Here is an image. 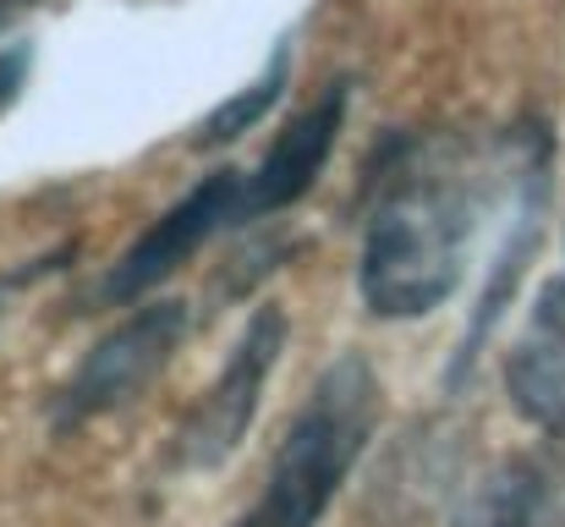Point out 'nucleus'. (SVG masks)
Segmentation results:
<instances>
[{"mask_svg": "<svg viewBox=\"0 0 565 527\" xmlns=\"http://www.w3.org/2000/svg\"><path fill=\"white\" fill-rule=\"evenodd\" d=\"M494 181V155L461 133H395L379 149L358 253V292L374 319H428L461 292Z\"/></svg>", "mask_w": 565, "mask_h": 527, "instance_id": "1", "label": "nucleus"}, {"mask_svg": "<svg viewBox=\"0 0 565 527\" xmlns=\"http://www.w3.org/2000/svg\"><path fill=\"white\" fill-rule=\"evenodd\" d=\"M379 373L363 351H341L313 390L302 396L297 418L286 423L258 500L231 527H319L352 467L363 462L379 429Z\"/></svg>", "mask_w": 565, "mask_h": 527, "instance_id": "2", "label": "nucleus"}, {"mask_svg": "<svg viewBox=\"0 0 565 527\" xmlns=\"http://www.w3.org/2000/svg\"><path fill=\"white\" fill-rule=\"evenodd\" d=\"M182 336H188V303L160 297V303L132 308L116 330H105L88 347V357L77 362V373L55 390L50 423L66 434V429H83L99 412L127 407L132 396H143L154 384V373H166V362L177 357Z\"/></svg>", "mask_w": 565, "mask_h": 527, "instance_id": "3", "label": "nucleus"}, {"mask_svg": "<svg viewBox=\"0 0 565 527\" xmlns=\"http://www.w3.org/2000/svg\"><path fill=\"white\" fill-rule=\"evenodd\" d=\"M280 347H286V314L275 303H264L247 319L242 341L231 347L220 379L192 401V412L182 418L177 445H171V462L177 467L209 473V467H220V462L236 456V445L247 440V429L258 418V401H264V384H269V373L280 362Z\"/></svg>", "mask_w": 565, "mask_h": 527, "instance_id": "4", "label": "nucleus"}, {"mask_svg": "<svg viewBox=\"0 0 565 527\" xmlns=\"http://www.w3.org/2000/svg\"><path fill=\"white\" fill-rule=\"evenodd\" d=\"M253 225V203H247V171H214L203 176L192 192H182L105 275L99 303H138L149 297L160 281H171L198 247H209L214 236Z\"/></svg>", "mask_w": 565, "mask_h": 527, "instance_id": "5", "label": "nucleus"}, {"mask_svg": "<svg viewBox=\"0 0 565 527\" xmlns=\"http://www.w3.org/2000/svg\"><path fill=\"white\" fill-rule=\"evenodd\" d=\"M347 105H352V83H330L269 149L264 160L247 171V203H253V220L264 214H280L291 203H302L313 192V181L324 176L330 155H335V138L347 127Z\"/></svg>", "mask_w": 565, "mask_h": 527, "instance_id": "6", "label": "nucleus"}, {"mask_svg": "<svg viewBox=\"0 0 565 527\" xmlns=\"http://www.w3.org/2000/svg\"><path fill=\"white\" fill-rule=\"evenodd\" d=\"M505 396L533 429L565 440V270L544 281L505 351Z\"/></svg>", "mask_w": 565, "mask_h": 527, "instance_id": "7", "label": "nucleus"}, {"mask_svg": "<svg viewBox=\"0 0 565 527\" xmlns=\"http://www.w3.org/2000/svg\"><path fill=\"white\" fill-rule=\"evenodd\" d=\"M445 527H561V495L539 462L516 456V462L489 467L461 495Z\"/></svg>", "mask_w": 565, "mask_h": 527, "instance_id": "8", "label": "nucleus"}, {"mask_svg": "<svg viewBox=\"0 0 565 527\" xmlns=\"http://www.w3.org/2000/svg\"><path fill=\"white\" fill-rule=\"evenodd\" d=\"M286 83H291V44H275L269 66H264L242 94H231L220 110H209V116L198 122L192 149H225V144H236L242 133H253V127L275 110V99H280V88H286Z\"/></svg>", "mask_w": 565, "mask_h": 527, "instance_id": "9", "label": "nucleus"}, {"mask_svg": "<svg viewBox=\"0 0 565 527\" xmlns=\"http://www.w3.org/2000/svg\"><path fill=\"white\" fill-rule=\"evenodd\" d=\"M28 50L17 44V50H0V105H11L17 99V88H22V77H28Z\"/></svg>", "mask_w": 565, "mask_h": 527, "instance_id": "10", "label": "nucleus"}, {"mask_svg": "<svg viewBox=\"0 0 565 527\" xmlns=\"http://www.w3.org/2000/svg\"><path fill=\"white\" fill-rule=\"evenodd\" d=\"M6 22H11V6H6V0H0V33H6Z\"/></svg>", "mask_w": 565, "mask_h": 527, "instance_id": "11", "label": "nucleus"}]
</instances>
